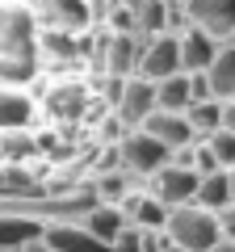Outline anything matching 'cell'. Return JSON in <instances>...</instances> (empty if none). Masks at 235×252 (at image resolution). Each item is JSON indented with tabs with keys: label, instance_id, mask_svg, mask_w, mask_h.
Masks as SVG:
<instances>
[{
	"label": "cell",
	"instance_id": "obj_11",
	"mask_svg": "<svg viewBox=\"0 0 235 252\" xmlns=\"http://www.w3.org/2000/svg\"><path fill=\"white\" fill-rule=\"evenodd\" d=\"M42 240L51 244L55 252H114L109 244H101L97 235H88V227H80L76 219H55V223H46Z\"/></svg>",
	"mask_w": 235,
	"mask_h": 252
},
{
	"label": "cell",
	"instance_id": "obj_2",
	"mask_svg": "<svg viewBox=\"0 0 235 252\" xmlns=\"http://www.w3.org/2000/svg\"><path fill=\"white\" fill-rule=\"evenodd\" d=\"M164 235H168V244H176V248H185V252H210L218 240H223V231H218V215L202 210L198 202L168 210Z\"/></svg>",
	"mask_w": 235,
	"mask_h": 252
},
{
	"label": "cell",
	"instance_id": "obj_9",
	"mask_svg": "<svg viewBox=\"0 0 235 252\" xmlns=\"http://www.w3.org/2000/svg\"><path fill=\"white\" fill-rule=\"evenodd\" d=\"M38 122V101L29 89L17 84H0V135L9 130H29Z\"/></svg>",
	"mask_w": 235,
	"mask_h": 252
},
{
	"label": "cell",
	"instance_id": "obj_19",
	"mask_svg": "<svg viewBox=\"0 0 235 252\" xmlns=\"http://www.w3.org/2000/svg\"><path fill=\"white\" fill-rule=\"evenodd\" d=\"M198 143L206 147L210 156H214V164H218V168H235V135H231V130H223V126H218L214 135L198 139Z\"/></svg>",
	"mask_w": 235,
	"mask_h": 252
},
{
	"label": "cell",
	"instance_id": "obj_24",
	"mask_svg": "<svg viewBox=\"0 0 235 252\" xmlns=\"http://www.w3.org/2000/svg\"><path fill=\"white\" fill-rule=\"evenodd\" d=\"M227 185H231V202H235V168H227Z\"/></svg>",
	"mask_w": 235,
	"mask_h": 252
},
{
	"label": "cell",
	"instance_id": "obj_23",
	"mask_svg": "<svg viewBox=\"0 0 235 252\" xmlns=\"http://www.w3.org/2000/svg\"><path fill=\"white\" fill-rule=\"evenodd\" d=\"M210 252H235V244H231V240H218V244H214Z\"/></svg>",
	"mask_w": 235,
	"mask_h": 252
},
{
	"label": "cell",
	"instance_id": "obj_18",
	"mask_svg": "<svg viewBox=\"0 0 235 252\" xmlns=\"http://www.w3.org/2000/svg\"><path fill=\"white\" fill-rule=\"evenodd\" d=\"M185 118H189V126H193V135H198V139H206V135H214L218 126H223V101H218V97H206V101H193V105L185 109Z\"/></svg>",
	"mask_w": 235,
	"mask_h": 252
},
{
	"label": "cell",
	"instance_id": "obj_3",
	"mask_svg": "<svg viewBox=\"0 0 235 252\" xmlns=\"http://www.w3.org/2000/svg\"><path fill=\"white\" fill-rule=\"evenodd\" d=\"M97 105V93L92 84H84L80 76H63V80H55L51 89L38 97V114H46L55 126H76L84 122V114Z\"/></svg>",
	"mask_w": 235,
	"mask_h": 252
},
{
	"label": "cell",
	"instance_id": "obj_20",
	"mask_svg": "<svg viewBox=\"0 0 235 252\" xmlns=\"http://www.w3.org/2000/svg\"><path fill=\"white\" fill-rule=\"evenodd\" d=\"M218 231H223V240H231V244H235V206L218 210Z\"/></svg>",
	"mask_w": 235,
	"mask_h": 252
},
{
	"label": "cell",
	"instance_id": "obj_25",
	"mask_svg": "<svg viewBox=\"0 0 235 252\" xmlns=\"http://www.w3.org/2000/svg\"><path fill=\"white\" fill-rule=\"evenodd\" d=\"M227 42H235V34H231V38H227Z\"/></svg>",
	"mask_w": 235,
	"mask_h": 252
},
{
	"label": "cell",
	"instance_id": "obj_22",
	"mask_svg": "<svg viewBox=\"0 0 235 252\" xmlns=\"http://www.w3.org/2000/svg\"><path fill=\"white\" fill-rule=\"evenodd\" d=\"M21 252H55V248H51V244H46V240H34V244H26V248H21Z\"/></svg>",
	"mask_w": 235,
	"mask_h": 252
},
{
	"label": "cell",
	"instance_id": "obj_21",
	"mask_svg": "<svg viewBox=\"0 0 235 252\" xmlns=\"http://www.w3.org/2000/svg\"><path fill=\"white\" fill-rule=\"evenodd\" d=\"M223 130L235 135V101H223Z\"/></svg>",
	"mask_w": 235,
	"mask_h": 252
},
{
	"label": "cell",
	"instance_id": "obj_17",
	"mask_svg": "<svg viewBox=\"0 0 235 252\" xmlns=\"http://www.w3.org/2000/svg\"><path fill=\"white\" fill-rule=\"evenodd\" d=\"M193 202H198L202 210H210V215H218V210L235 206V202H231V185H227V168L206 172V177L198 181V193H193Z\"/></svg>",
	"mask_w": 235,
	"mask_h": 252
},
{
	"label": "cell",
	"instance_id": "obj_7",
	"mask_svg": "<svg viewBox=\"0 0 235 252\" xmlns=\"http://www.w3.org/2000/svg\"><path fill=\"white\" fill-rule=\"evenodd\" d=\"M181 72V51H176V34H155V38H143L139 46V72L143 80H164V76H176Z\"/></svg>",
	"mask_w": 235,
	"mask_h": 252
},
{
	"label": "cell",
	"instance_id": "obj_5",
	"mask_svg": "<svg viewBox=\"0 0 235 252\" xmlns=\"http://www.w3.org/2000/svg\"><path fill=\"white\" fill-rule=\"evenodd\" d=\"M198 168L193 164H176V160H168L155 177H147L143 181V189L147 193H155V198L164 202L168 210H176V206H189L193 202V193H198Z\"/></svg>",
	"mask_w": 235,
	"mask_h": 252
},
{
	"label": "cell",
	"instance_id": "obj_8",
	"mask_svg": "<svg viewBox=\"0 0 235 252\" xmlns=\"http://www.w3.org/2000/svg\"><path fill=\"white\" fill-rule=\"evenodd\" d=\"M181 9L189 26L206 30L218 42H227L235 34V0H181Z\"/></svg>",
	"mask_w": 235,
	"mask_h": 252
},
{
	"label": "cell",
	"instance_id": "obj_6",
	"mask_svg": "<svg viewBox=\"0 0 235 252\" xmlns=\"http://www.w3.org/2000/svg\"><path fill=\"white\" fill-rule=\"evenodd\" d=\"M155 114V84L143 80V76H130L118 93V101L109 105V118H114L122 130H139L147 118Z\"/></svg>",
	"mask_w": 235,
	"mask_h": 252
},
{
	"label": "cell",
	"instance_id": "obj_1",
	"mask_svg": "<svg viewBox=\"0 0 235 252\" xmlns=\"http://www.w3.org/2000/svg\"><path fill=\"white\" fill-rule=\"evenodd\" d=\"M42 72L38 17L26 0H0V84L29 89Z\"/></svg>",
	"mask_w": 235,
	"mask_h": 252
},
{
	"label": "cell",
	"instance_id": "obj_14",
	"mask_svg": "<svg viewBox=\"0 0 235 252\" xmlns=\"http://www.w3.org/2000/svg\"><path fill=\"white\" fill-rule=\"evenodd\" d=\"M80 227H88V235H97L101 244H109L114 248V240H118V231L126 227V210L122 206H114V202H92L88 210H84L80 219H76Z\"/></svg>",
	"mask_w": 235,
	"mask_h": 252
},
{
	"label": "cell",
	"instance_id": "obj_15",
	"mask_svg": "<svg viewBox=\"0 0 235 252\" xmlns=\"http://www.w3.org/2000/svg\"><path fill=\"white\" fill-rule=\"evenodd\" d=\"M189 105H193V76L189 72L155 80V109H164V114H185Z\"/></svg>",
	"mask_w": 235,
	"mask_h": 252
},
{
	"label": "cell",
	"instance_id": "obj_12",
	"mask_svg": "<svg viewBox=\"0 0 235 252\" xmlns=\"http://www.w3.org/2000/svg\"><path fill=\"white\" fill-rule=\"evenodd\" d=\"M139 130H147L151 139H160L168 152H185V147L198 143V135H193V126H189V118H185V114H164V109H155Z\"/></svg>",
	"mask_w": 235,
	"mask_h": 252
},
{
	"label": "cell",
	"instance_id": "obj_13",
	"mask_svg": "<svg viewBox=\"0 0 235 252\" xmlns=\"http://www.w3.org/2000/svg\"><path fill=\"white\" fill-rule=\"evenodd\" d=\"M218 38H210L206 30H198V26H185L181 34H176V51H181V72H206L210 67V59L218 55Z\"/></svg>",
	"mask_w": 235,
	"mask_h": 252
},
{
	"label": "cell",
	"instance_id": "obj_4",
	"mask_svg": "<svg viewBox=\"0 0 235 252\" xmlns=\"http://www.w3.org/2000/svg\"><path fill=\"white\" fill-rule=\"evenodd\" d=\"M114 160H118V168L130 172L135 181H147V177H155V172L172 160V152L160 143V139H151L147 130H122L118 143H114Z\"/></svg>",
	"mask_w": 235,
	"mask_h": 252
},
{
	"label": "cell",
	"instance_id": "obj_16",
	"mask_svg": "<svg viewBox=\"0 0 235 252\" xmlns=\"http://www.w3.org/2000/svg\"><path fill=\"white\" fill-rule=\"evenodd\" d=\"M202 76H206L210 93H214L218 101H231V97H235V42H223V46H218V55L210 59V67H206Z\"/></svg>",
	"mask_w": 235,
	"mask_h": 252
},
{
	"label": "cell",
	"instance_id": "obj_10",
	"mask_svg": "<svg viewBox=\"0 0 235 252\" xmlns=\"http://www.w3.org/2000/svg\"><path fill=\"white\" fill-rule=\"evenodd\" d=\"M42 231H46V223L38 215L0 206V252H21L26 244L42 240Z\"/></svg>",
	"mask_w": 235,
	"mask_h": 252
}]
</instances>
